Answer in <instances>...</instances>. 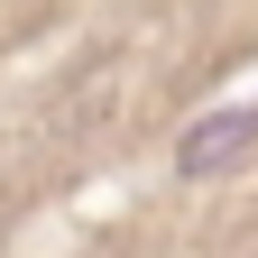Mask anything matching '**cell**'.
Masks as SVG:
<instances>
[{
    "label": "cell",
    "mask_w": 258,
    "mask_h": 258,
    "mask_svg": "<svg viewBox=\"0 0 258 258\" xmlns=\"http://www.w3.org/2000/svg\"><path fill=\"white\" fill-rule=\"evenodd\" d=\"M249 148H258V102H221V111H203V120L175 139V175L203 184V175H221V166H240Z\"/></svg>",
    "instance_id": "cell-1"
}]
</instances>
